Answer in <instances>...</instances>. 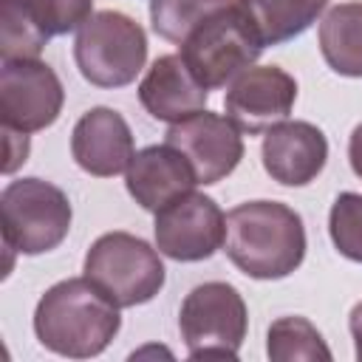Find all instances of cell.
<instances>
[{"label":"cell","mask_w":362,"mask_h":362,"mask_svg":"<svg viewBox=\"0 0 362 362\" xmlns=\"http://www.w3.org/2000/svg\"><path fill=\"white\" fill-rule=\"evenodd\" d=\"M195 184H198V178H195V170L189 167L187 156L167 141L139 150L133 156L130 167L124 170L127 192L133 195V201L141 209H147L153 215L161 206H167L170 201L192 192Z\"/></svg>","instance_id":"obj_14"},{"label":"cell","mask_w":362,"mask_h":362,"mask_svg":"<svg viewBox=\"0 0 362 362\" xmlns=\"http://www.w3.org/2000/svg\"><path fill=\"white\" fill-rule=\"evenodd\" d=\"M297 99V82L277 65L246 68L223 96V110L240 133L257 136L288 119Z\"/></svg>","instance_id":"obj_10"},{"label":"cell","mask_w":362,"mask_h":362,"mask_svg":"<svg viewBox=\"0 0 362 362\" xmlns=\"http://www.w3.org/2000/svg\"><path fill=\"white\" fill-rule=\"evenodd\" d=\"M328 235L337 252L354 263H362V195L339 192L328 212Z\"/></svg>","instance_id":"obj_22"},{"label":"cell","mask_w":362,"mask_h":362,"mask_svg":"<svg viewBox=\"0 0 362 362\" xmlns=\"http://www.w3.org/2000/svg\"><path fill=\"white\" fill-rule=\"evenodd\" d=\"M17 6L48 40L79 31L93 14V0H17Z\"/></svg>","instance_id":"obj_21"},{"label":"cell","mask_w":362,"mask_h":362,"mask_svg":"<svg viewBox=\"0 0 362 362\" xmlns=\"http://www.w3.org/2000/svg\"><path fill=\"white\" fill-rule=\"evenodd\" d=\"M71 156L85 173L96 178L124 173L136 156L130 124L113 107H90L74 124Z\"/></svg>","instance_id":"obj_13"},{"label":"cell","mask_w":362,"mask_h":362,"mask_svg":"<svg viewBox=\"0 0 362 362\" xmlns=\"http://www.w3.org/2000/svg\"><path fill=\"white\" fill-rule=\"evenodd\" d=\"M226 257L255 280H280L305 257V226L280 201H246L226 212Z\"/></svg>","instance_id":"obj_1"},{"label":"cell","mask_w":362,"mask_h":362,"mask_svg":"<svg viewBox=\"0 0 362 362\" xmlns=\"http://www.w3.org/2000/svg\"><path fill=\"white\" fill-rule=\"evenodd\" d=\"M156 249L178 263H198L223 249L226 215L204 192H187L156 212Z\"/></svg>","instance_id":"obj_9"},{"label":"cell","mask_w":362,"mask_h":362,"mask_svg":"<svg viewBox=\"0 0 362 362\" xmlns=\"http://www.w3.org/2000/svg\"><path fill=\"white\" fill-rule=\"evenodd\" d=\"M65 102L57 71L42 59H3L0 68V122L20 133L51 127Z\"/></svg>","instance_id":"obj_8"},{"label":"cell","mask_w":362,"mask_h":362,"mask_svg":"<svg viewBox=\"0 0 362 362\" xmlns=\"http://www.w3.org/2000/svg\"><path fill=\"white\" fill-rule=\"evenodd\" d=\"M178 328L189 359H238L249 328V311L232 283L209 280L184 297Z\"/></svg>","instance_id":"obj_7"},{"label":"cell","mask_w":362,"mask_h":362,"mask_svg":"<svg viewBox=\"0 0 362 362\" xmlns=\"http://www.w3.org/2000/svg\"><path fill=\"white\" fill-rule=\"evenodd\" d=\"M206 99H209V88H204L195 79V74L187 68L181 54L158 57L139 82L141 107L153 119L167 124H175L181 119L206 110Z\"/></svg>","instance_id":"obj_15"},{"label":"cell","mask_w":362,"mask_h":362,"mask_svg":"<svg viewBox=\"0 0 362 362\" xmlns=\"http://www.w3.org/2000/svg\"><path fill=\"white\" fill-rule=\"evenodd\" d=\"M260 156L272 181L283 187H305L322 173L328 161V139L311 122L286 119L266 130Z\"/></svg>","instance_id":"obj_12"},{"label":"cell","mask_w":362,"mask_h":362,"mask_svg":"<svg viewBox=\"0 0 362 362\" xmlns=\"http://www.w3.org/2000/svg\"><path fill=\"white\" fill-rule=\"evenodd\" d=\"M263 42L235 0L206 17L184 42L181 57L204 88H229L263 54Z\"/></svg>","instance_id":"obj_4"},{"label":"cell","mask_w":362,"mask_h":362,"mask_svg":"<svg viewBox=\"0 0 362 362\" xmlns=\"http://www.w3.org/2000/svg\"><path fill=\"white\" fill-rule=\"evenodd\" d=\"M85 277L119 308L150 303L167 280L161 252L130 232L99 235L85 255Z\"/></svg>","instance_id":"obj_3"},{"label":"cell","mask_w":362,"mask_h":362,"mask_svg":"<svg viewBox=\"0 0 362 362\" xmlns=\"http://www.w3.org/2000/svg\"><path fill=\"white\" fill-rule=\"evenodd\" d=\"M74 59L90 85L124 88L141 74L147 62L144 28L122 11H96L76 31Z\"/></svg>","instance_id":"obj_6"},{"label":"cell","mask_w":362,"mask_h":362,"mask_svg":"<svg viewBox=\"0 0 362 362\" xmlns=\"http://www.w3.org/2000/svg\"><path fill=\"white\" fill-rule=\"evenodd\" d=\"M320 51L339 76L362 79V3H339L320 20Z\"/></svg>","instance_id":"obj_16"},{"label":"cell","mask_w":362,"mask_h":362,"mask_svg":"<svg viewBox=\"0 0 362 362\" xmlns=\"http://www.w3.org/2000/svg\"><path fill=\"white\" fill-rule=\"evenodd\" d=\"M122 328L119 305H113L88 277L54 283L34 308L37 339L68 359L99 356Z\"/></svg>","instance_id":"obj_2"},{"label":"cell","mask_w":362,"mask_h":362,"mask_svg":"<svg viewBox=\"0 0 362 362\" xmlns=\"http://www.w3.org/2000/svg\"><path fill=\"white\" fill-rule=\"evenodd\" d=\"M48 37L17 6V0H0V57L3 59H37Z\"/></svg>","instance_id":"obj_20"},{"label":"cell","mask_w":362,"mask_h":362,"mask_svg":"<svg viewBox=\"0 0 362 362\" xmlns=\"http://www.w3.org/2000/svg\"><path fill=\"white\" fill-rule=\"evenodd\" d=\"M3 243L20 255H42L57 249L71 229L68 195L42 178L8 181L0 192Z\"/></svg>","instance_id":"obj_5"},{"label":"cell","mask_w":362,"mask_h":362,"mask_svg":"<svg viewBox=\"0 0 362 362\" xmlns=\"http://www.w3.org/2000/svg\"><path fill=\"white\" fill-rule=\"evenodd\" d=\"M348 328H351V337H354V345H356V359L362 362V303H356L351 308Z\"/></svg>","instance_id":"obj_25"},{"label":"cell","mask_w":362,"mask_h":362,"mask_svg":"<svg viewBox=\"0 0 362 362\" xmlns=\"http://www.w3.org/2000/svg\"><path fill=\"white\" fill-rule=\"evenodd\" d=\"M263 45H280L300 37L325 11L328 0H235Z\"/></svg>","instance_id":"obj_17"},{"label":"cell","mask_w":362,"mask_h":362,"mask_svg":"<svg viewBox=\"0 0 362 362\" xmlns=\"http://www.w3.org/2000/svg\"><path fill=\"white\" fill-rule=\"evenodd\" d=\"M164 141L187 156L198 184L204 187L226 178L243 158L240 130L232 124L229 116L212 110H201L189 119L170 124Z\"/></svg>","instance_id":"obj_11"},{"label":"cell","mask_w":362,"mask_h":362,"mask_svg":"<svg viewBox=\"0 0 362 362\" xmlns=\"http://www.w3.org/2000/svg\"><path fill=\"white\" fill-rule=\"evenodd\" d=\"M348 158H351V170L362 178V122L354 127L351 141H348Z\"/></svg>","instance_id":"obj_24"},{"label":"cell","mask_w":362,"mask_h":362,"mask_svg":"<svg viewBox=\"0 0 362 362\" xmlns=\"http://www.w3.org/2000/svg\"><path fill=\"white\" fill-rule=\"evenodd\" d=\"M266 354L274 362L291 359H322L331 362V348L325 345L322 334L305 317H280L269 325L266 334Z\"/></svg>","instance_id":"obj_18"},{"label":"cell","mask_w":362,"mask_h":362,"mask_svg":"<svg viewBox=\"0 0 362 362\" xmlns=\"http://www.w3.org/2000/svg\"><path fill=\"white\" fill-rule=\"evenodd\" d=\"M229 3L232 0H150V23L161 40L181 45L206 17Z\"/></svg>","instance_id":"obj_19"},{"label":"cell","mask_w":362,"mask_h":362,"mask_svg":"<svg viewBox=\"0 0 362 362\" xmlns=\"http://www.w3.org/2000/svg\"><path fill=\"white\" fill-rule=\"evenodd\" d=\"M6 136V161H3V173L11 175L20 164H25L28 158V133H20L14 127H3Z\"/></svg>","instance_id":"obj_23"}]
</instances>
